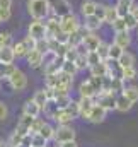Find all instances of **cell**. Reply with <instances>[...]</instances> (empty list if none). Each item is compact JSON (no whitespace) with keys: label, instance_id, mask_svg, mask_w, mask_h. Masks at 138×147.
Here are the masks:
<instances>
[{"label":"cell","instance_id":"cell-60","mask_svg":"<svg viewBox=\"0 0 138 147\" xmlns=\"http://www.w3.org/2000/svg\"><path fill=\"white\" fill-rule=\"evenodd\" d=\"M0 147H9L7 144H3V142H0Z\"/></svg>","mask_w":138,"mask_h":147},{"label":"cell","instance_id":"cell-27","mask_svg":"<svg viewBox=\"0 0 138 147\" xmlns=\"http://www.w3.org/2000/svg\"><path fill=\"white\" fill-rule=\"evenodd\" d=\"M55 132H56V128H55L53 125H50V123L44 121V125H43L41 130H39V135H43L46 140H50V139H55Z\"/></svg>","mask_w":138,"mask_h":147},{"label":"cell","instance_id":"cell-29","mask_svg":"<svg viewBox=\"0 0 138 147\" xmlns=\"http://www.w3.org/2000/svg\"><path fill=\"white\" fill-rule=\"evenodd\" d=\"M65 110L68 111V115L75 120V118H78V116H80V103H78V101H75V99H72V103H70Z\"/></svg>","mask_w":138,"mask_h":147},{"label":"cell","instance_id":"cell-24","mask_svg":"<svg viewBox=\"0 0 138 147\" xmlns=\"http://www.w3.org/2000/svg\"><path fill=\"white\" fill-rule=\"evenodd\" d=\"M118 62H119V65H121L123 69H128V67H135V55L125 50V53L121 55V58H119Z\"/></svg>","mask_w":138,"mask_h":147},{"label":"cell","instance_id":"cell-35","mask_svg":"<svg viewBox=\"0 0 138 147\" xmlns=\"http://www.w3.org/2000/svg\"><path fill=\"white\" fill-rule=\"evenodd\" d=\"M123 94L135 105V103H138V87H135V86H131V87H126L125 91H123Z\"/></svg>","mask_w":138,"mask_h":147},{"label":"cell","instance_id":"cell-33","mask_svg":"<svg viewBox=\"0 0 138 147\" xmlns=\"http://www.w3.org/2000/svg\"><path fill=\"white\" fill-rule=\"evenodd\" d=\"M22 139H24V137H22L21 134H17V132L14 130V132L10 134L9 140H7V146H9V147H19L21 144H22Z\"/></svg>","mask_w":138,"mask_h":147},{"label":"cell","instance_id":"cell-36","mask_svg":"<svg viewBox=\"0 0 138 147\" xmlns=\"http://www.w3.org/2000/svg\"><path fill=\"white\" fill-rule=\"evenodd\" d=\"M33 99H34V101L39 105V106H41V108H43V106H44V105L50 101V99H48V96H46V92H44V89H39V91H36L34 96H33Z\"/></svg>","mask_w":138,"mask_h":147},{"label":"cell","instance_id":"cell-11","mask_svg":"<svg viewBox=\"0 0 138 147\" xmlns=\"http://www.w3.org/2000/svg\"><path fill=\"white\" fill-rule=\"evenodd\" d=\"M26 60H27V65H29L31 69H39V67H43V53H41L39 50H36V48L27 53Z\"/></svg>","mask_w":138,"mask_h":147},{"label":"cell","instance_id":"cell-48","mask_svg":"<svg viewBox=\"0 0 138 147\" xmlns=\"http://www.w3.org/2000/svg\"><path fill=\"white\" fill-rule=\"evenodd\" d=\"M43 125H44V120H41V118H34V121H33V125H31V135L39 134V130H41Z\"/></svg>","mask_w":138,"mask_h":147},{"label":"cell","instance_id":"cell-20","mask_svg":"<svg viewBox=\"0 0 138 147\" xmlns=\"http://www.w3.org/2000/svg\"><path fill=\"white\" fill-rule=\"evenodd\" d=\"M131 106H133V103L121 92V94H118V98H116V110L121 111V113H126V111L131 110Z\"/></svg>","mask_w":138,"mask_h":147},{"label":"cell","instance_id":"cell-56","mask_svg":"<svg viewBox=\"0 0 138 147\" xmlns=\"http://www.w3.org/2000/svg\"><path fill=\"white\" fill-rule=\"evenodd\" d=\"M12 7V0H0V9H10Z\"/></svg>","mask_w":138,"mask_h":147},{"label":"cell","instance_id":"cell-45","mask_svg":"<svg viewBox=\"0 0 138 147\" xmlns=\"http://www.w3.org/2000/svg\"><path fill=\"white\" fill-rule=\"evenodd\" d=\"M111 28L114 29V33H116V31H125V29H126V22H125L123 17H118V19L111 24Z\"/></svg>","mask_w":138,"mask_h":147},{"label":"cell","instance_id":"cell-17","mask_svg":"<svg viewBox=\"0 0 138 147\" xmlns=\"http://www.w3.org/2000/svg\"><path fill=\"white\" fill-rule=\"evenodd\" d=\"M101 38L97 36L96 33H90V31H87V34H85V38H84V43L87 45V48L90 50V51H96L97 48H99V45H101Z\"/></svg>","mask_w":138,"mask_h":147},{"label":"cell","instance_id":"cell-19","mask_svg":"<svg viewBox=\"0 0 138 147\" xmlns=\"http://www.w3.org/2000/svg\"><path fill=\"white\" fill-rule=\"evenodd\" d=\"M133 0H118L116 2V10H118V16L119 17H125L128 12H131V7H133Z\"/></svg>","mask_w":138,"mask_h":147},{"label":"cell","instance_id":"cell-58","mask_svg":"<svg viewBox=\"0 0 138 147\" xmlns=\"http://www.w3.org/2000/svg\"><path fill=\"white\" fill-rule=\"evenodd\" d=\"M60 147H78V144L75 140H68V142H62Z\"/></svg>","mask_w":138,"mask_h":147},{"label":"cell","instance_id":"cell-32","mask_svg":"<svg viewBox=\"0 0 138 147\" xmlns=\"http://www.w3.org/2000/svg\"><path fill=\"white\" fill-rule=\"evenodd\" d=\"M123 53H125V50H123L121 46H118L116 43H113V45L109 46V58H113V60H119Z\"/></svg>","mask_w":138,"mask_h":147},{"label":"cell","instance_id":"cell-46","mask_svg":"<svg viewBox=\"0 0 138 147\" xmlns=\"http://www.w3.org/2000/svg\"><path fill=\"white\" fill-rule=\"evenodd\" d=\"M123 79H125V80H133V79H137V69H135V67L125 69V70H123Z\"/></svg>","mask_w":138,"mask_h":147},{"label":"cell","instance_id":"cell-2","mask_svg":"<svg viewBox=\"0 0 138 147\" xmlns=\"http://www.w3.org/2000/svg\"><path fill=\"white\" fill-rule=\"evenodd\" d=\"M116 98H118V94H114L113 91H102L96 96V103L101 105L104 110L113 111L116 110Z\"/></svg>","mask_w":138,"mask_h":147},{"label":"cell","instance_id":"cell-4","mask_svg":"<svg viewBox=\"0 0 138 147\" xmlns=\"http://www.w3.org/2000/svg\"><path fill=\"white\" fill-rule=\"evenodd\" d=\"M60 26H62V31H63V33H67V34H72V33H75L77 29H80V28H82V26H80L78 17H77L73 12L60 19Z\"/></svg>","mask_w":138,"mask_h":147},{"label":"cell","instance_id":"cell-15","mask_svg":"<svg viewBox=\"0 0 138 147\" xmlns=\"http://www.w3.org/2000/svg\"><path fill=\"white\" fill-rule=\"evenodd\" d=\"M63 63H65V58H63V57H58L53 63H50L48 67H44V69H43V72H44V75L60 74L62 70H63Z\"/></svg>","mask_w":138,"mask_h":147},{"label":"cell","instance_id":"cell-44","mask_svg":"<svg viewBox=\"0 0 138 147\" xmlns=\"http://www.w3.org/2000/svg\"><path fill=\"white\" fill-rule=\"evenodd\" d=\"M75 65H77V69H78V70H85V69H89L87 57H85V55H78V57L75 58Z\"/></svg>","mask_w":138,"mask_h":147},{"label":"cell","instance_id":"cell-47","mask_svg":"<svg viewBox=\"0 0 138 147\" xmlns=\"http://www.w3.org/2000/svg\"><path fill=\"white\" fill-rule=\"evenodd\" d=\"M46 139L43 137V135H39V134H34L33 135V147H46Z\"/></svg>","mask_w":138,"mask_h":147},{"label":"cell","instance_id":"cell-38","mask_svg":"<svg viewBox=\"0 0 138 147\" xmlns=\"http://www.w3.org/2000/svg\"><path fill=\"white\" fill-rule=\"evenodd\" d=\"M101 62H102V58L99 57V53H97V51H89V55H87V63H89V69H92V67L99 65Z\"/></svg>","mask_w":138,"mask_h":147},{"label":"cell","instance_id":"cell-53","mask_svg":"<svg viewBox=\"0 0 138 147\" xmlns=\"http://www.w3.org/2000/svg\"><path fill=\"white\" fill-rule=\"evenodd\" d=\"M75 50H77V53H78V55H85V57H87V55H89V51H90L84 41H82L80 45H77V46H75Z\"/></svg>","mask_w":138,"mask_h":147},{"label":"cell","instance_id":"cell-28","mask_svg":"<svg viewBox=\"0 0 138 147\" xmlns=\"http://www.w3.org/2000/svg\"><path fill=\"white\" fill-rule=\"evenodd\" d=\"M90 70V75H97V77H104V75H107V63H106V60H102L99 65H96V67H92V69H89Z\"/></svg>","mask_w":138,"mask_h":147},{"label":"cell","instance_id":"cell-41","mask_svg":"<svg viewBox=\"0 0 138 147\" xmlns=\"http://www.w3.org/2000/svg\"><path fill=\"white\" fill-rule=\"evenodd\" d=\"M56 103L60 108H67L72 103V96L70 94H60V96H56Z\"/></svg>","mask_w":138,"mask_h":147},{"label":"cell","instance_id":"cell-51","mask_svg":"<svg viewBox=\"0 0 138 147\" xmlns=\"http://www.w3.org/2000/svg\"><path fill=\"white\" fill-rule=\"evenodd\" d=\"M7 116H9V106L3 101H0V121H5Z\"/></svg>","mask_w":138,"mask_h":147},{"label":"cell","instance_id":"cell-30","mask_svg":"<svg viewBox=\"0 0 138 147\" xmlns=\"http://www.w3.org/2000/svg\"><path fill=\"white\" fill-rule=\"evenodd\" d=\"M119 16H118V10H116V7H111V5H106V22L111 26L116 19H118Z\"/></svg>","mask_w":138,"mask_h":147},{"label":"cell","instance_id":"cell-39","mask_svg":"<svg viewBox=\"0 0 138 147\" xmlns=\"http://www.w3.org/2000/svg\"><path fill=\"white\" fill-rule=\"evenodd\" d=\"M125 89H126V86H125V80H123V79H113L111 91H113L114 94H121Z\"/></svg>","mask_w":138,"mask_h":147},{"label":"cell","instance_id":"cell-16","mask_svg":"<svg viewBox=\"0 0 138 147\" xmlns=\"http://www.w3.org/2000/svg\"><path fill=\"white\" fill-rule=\"evenodd\" d=\"M53 121H55L56 125H70V123L73 121V118L68 115V111L65 110V108H60V110L55 113Z\"/></svg>","mask_w":138,"mask_h":147},{"label":"cell","instance_id":"cell-3","mask_svg":"<svg viewBox=\"0 0 138 147\" xmlns=\"http://www.w3.org/2000/svg\"><path fill=\"white\" fill-rule=\"evenodd\" d=\"M27 34L36 39V41H41V39H46L48 38V29H46V22L43 21H33L27 28Z\"/></svg>","mask_w":138,"mask_h":147},{"label":"cell","instance_id":"cell-21","mask_svg":"<svg viewBox=\"0 0 138 147\" xmlns=\"http://www.w3.org/2000/svg\"><path fill=\"white\" fill-rule=\"evenodd\" d=\"M96 9H97V2H94V0H84L82 5H80V12H82L84 17L94 16L96 14Z\"/></svg>","mask_w":138,"mask_h":147},{"label":"cell","instance_id":"cell-18","mask_svg":"<svg viewBox=\"0 0 138 147\" xmlns=\"http://www.w3.org/2000/svg\"><path fill=\"white\" fill-rule=\"evenodd\" d=\"M12 48H14V51H15V57H17V58H26V57H27V53L31 51L29 45H27L24 39H21V41L14 43V45H12Z\"/></svg>","mask_w":138,"mask_h":147},{"label":"cell","instance_id":"cell-5","mask_svg":"<svg viewBox=\"0 0 138 147\" xmlns=\"http://www.w3.org/2000/svg\"><path fill=\"white\" fill-rule=\"evenodd\" d=\"M50 7H51V14L56 17H65L72 14V5L68 0H50Z\"/></svg>","mask_w":138,"mask_h":147},{"label":"cell","instance_id":"cell-54","mask_svg":"<svg viewBox=\"0 0 138 147\" xmlns=\"http://www.w3.org/2000/svg\"><path fill=\"white\" fill-rule=\"evenodd\" d=\"M44 92H46L48 99H56V91H55L53 87H48V86H44Z\"/></svg>","mask_w":138,"mask_h":147},{"label":"cell","instance_id":"cell-59","mask_svg":"<svg viewBox=\"0 0 138 147\" xmlns=\"http://www.w3.org/2000/svg\"><path fill=\"white\" fill-rule=\"evenodd\" d=\"M131 12L135 14V17L138 19V5H133V7H131Z\"/></svg>","mask_w":138,"mask_h":147},{"label":"cell","instance_id":"cell-52","mask_svg":"<svg viewBox=\"0 0 138 147\" xmlns=\"http://www.w3.org/2000/svg\"><path fill=\"white\" fill-rule=\"evenodd\" d=\"M33 121H34V116H29V115H26V113H22V116H21V120H19V123H22V125H26V127H29V128H31Z\"/></svg>","mask_w":138,"mask_h":147},{"label":"cell","instance_id":"cell-42","mask_svg":"<svg viewBox=\"0 0 138 147\" xmlns=\"http://www.w3.org/2000/svg\"><path fill=\"white\" fill-rule=\"evenodd\" d=\"M3 46H12V36L9 31L0 33V48H3Z\"/></svg>","mask_w":138,"mask_h":147},{"label":"cell","instance_id":"cell-1","mask_svg":"<svg viewBox=\"0 0 138 147\" xmlns=\"http://www.w3.org/2000/svg\"><path fill=\"white\" fill-rule=\"evenodd\" d=\"M27 12L34 21H44L51 14L50 0H27Z\"/></svg>","mask_w":138,"mask_h":147},{"label":"cell","instance_id":"cell-55","mask_svg":"<svg viewBox=\"0 0 138 147\" xmlns=\"http://www.w3.org/2000/svg\"><path fill=\"white\" fill-rule=\"evenodd\" d=\"M0 16H2V21L5 22V21H9V19H10L12 10H10V9H0Z\"/></svg>","mask_w":138,"mask_h":147},{"label":"cell","instance_id":"cell-26","mask_svg":"<svg viewBox=\"0 0 138 147\" xmlns=\"http://www.w3.org/2000/svg\"><path fill=\"white\" fill-rule=\"evenodd\" d=\"M60 110V106H58V103H56V99H50L44 106H43V111H44V115H48L50 118H53L55 116V113Z\"/></svg>","mask_w":138,"mask_h":147},{"label":"cell","instance_id":"cell-10","mask_svg":"<svg viewBox=\"0 0 138 147\" xmlns=\"http://www.w3.org/2000/svg\"><path fill=\"white\" fill-rule=\"evenodd\" d=\"M113 43H116L118 46H121L123 50H126V48L131 45L130 31H128V29H125V31H116V33H114V41H113Z\"/></svg>","mask_w":138,"mask_h":147},{"label":"cell","instance_id":"cell-37","mask_svg":"<svg viewBox=\"0 0 138 147\" xmlns=\"http://www.w3.org/2000/svg\"><path fill=\"white\" fill-rule=\"evenodd\" d=\"M56 58H58V55H56L53 50H48L46 53H43V67H41V69L48 67V65H50V63H53Z\"/></svg>","mask_w":138,"mask_h":147},{"label":"cell","instance_id":"cell-12","mask_svg":"<svg viewBox=\"0 0 138 147\" xmlns=\"http://www.w3.org/2000/svg\"><path fill=\"white\" fill-rule=\"evenodd\" d=\"M78 96L80 98H96L97 92L94 89V86L90 84V80H82L78 86Z\"/></svg>","mask_w":138,"mask_h":147},{"label":"cell","instance_id":"cell-57","mask_svg":"<svg viewBox=\"0 0 138 147\" xmlns=\"http://www.w3.org/2000/svg\"><path fill=\"white\" fill-rule=\"evenodd\" d=\"M46 147H60V142H58L56 139H50V140L46 142Z\"/></svg>","mask_w":138,"mask_h":147},{"label":"cell","instance_id":"cell-49","mask_svg":"<svg viewBox=\"0 0 138 147\" xmlns=\"http://www.w3.org/2000/svg\"><path fill=\"white\" fill-rule=\"evenodd\" d=\"M15 132H17V134H21L22 137H26V135H31V128H29V127H26V125H22V123H17V127H15Z\"/></svg>","mask_w":138,"mask_h":147},{"label":"cell","instance_id":"cell-6","mask_svg":"<svg viewBox=\"0 0 138 147\" xmlns=\"http://www.w3.org/2000/svg\"><path fill=\"white\" fill-rule=\"evenodd\" d=\"M9 84H10V87L14 91L21 92V91H24L27 87V77H26V74L22 72L21 69H15V72L12 74L10 79H9Z\"/></svg>","mask_w":138,"mask_h":147},{"label":"cell","instance_id":"cell-22","mask_svg":"<svg viewBox=\"0 0 138 147\" xmlns=\"http://www.w3.org/2000/svg\"><path fill=\"white\" fill-rule=\"evenodd\" d=\"M78 103H80V116L85 118L89 111L92 110V106L96 105V98H80Z\"/></svg>","mask_w":138,"mask_h":147},{"label":"cell","instance_id":"cell-23","mask_svg":"<svg viewBox=\"0 0 138 147\" xmlns=\"http://www.w3.org/2000/svg\"><path fill=\"white\" fill-rule=\"evenodd\" d=\"M15 58H17V57H15V51H14L12 46H3V48H0V62H3V63H12Z\"/></svg>","mask_w":138,"mask_h":147},{"label":"cell","instance_id":"cell-25","mask_svg":"<svg viewBox=\"0 0 138 147\" xmlns=\"http://www.w3.org/2000/svg\"><path fill=\"white\" fill-rule=\"evenodd\" d=\"M15 65L14 63H3V62H0V79H10V75L15 72Z\"/></svg>","mask_w":138,"mask_h":147},{"label":"cell","instance_id":"cell-43","mask_svg":"<svg viewBox=\"0 0 138 147\" xmlns=\"http://www.w3.org/2000/svg\"><path fill=\"white\" fill-rule=\"evenodd\" d=\"M62 72L70 74V75H73V77H75V74L78 72V69H77L75 62H67V60H65V63H63V70H62Z\"/></svg>","mask_w":138,"mask_h":147},{"label":"cell","instance_id":"cell-8","mask_svg":"<svg viewBox=\"0 0 138 147\" xmlns=\"http://www.w3.org/2000/svg\"><path fill=\"white\" fill-rule=\"evenodd\" d=\"M106 115H107V110H104L101 105H94L92 110L89 111V115L85 116V120H89L90 123H102L106 120Z\"/></svg>","mask_w":138,"mask_h":147},{"label":"cell","instance_id":"cell-9","mask_svg":"<svg viewBox=\"0 0 138 147\" xmlns=\"http://www.w3.org/2000/svg\"><path fill=\"white\" fill-rule=\"evenodd\" d=\"M60 19L62 17H56V16H50L46 19V29H48V38H55L58 33H62V26H60Z\"/></svg>","mask_w":138,"mask_h":147},{"label":"cell","instance_id":"cell-31","mask_svg":"<svg viewBox=\"0 0 138 147\" xmlns=\"http://www.w3.org/2000/svg\"><path fill=\"white\" fill-rule=\"evenodd\" d=\"M123 19H125V22H126V29H128V31H131V29L138 28V19L135 17L133 12H128Z\"/></svg>","mask_w":138,"mask_h":147},{"label":"cell","instance_id":"cell-7","mask_svg":"<svg viewBox=\"0 0 138 147\" xmlns=\"http://www.w3.org/2000/svg\"><path fill=\"white\" fill-rule=\"evenodd\" d=\"M77 132L73 130V127L70 125H58L56 132H55V139L62 144V142H68V140H75Z\"/></svg>","mask_w":138,"mask_h":147},{"label":"cell","instance_id":"cell-61","mask_svg":"<svg viewBox=\"0 0 138 147\" xmlns=\"http://www.w3.org/2000/svg\"><path fill=\"white\" fill-rule=\"evenodd\" d=\"M2 22H3V21H2V16H0V24H2Z\"/></svg>","mask_w":138,"mask_h":147},{"label":"cell","instance_id":"cell-40","mask_svg":"<svg viewBox=\"0 0 138 147\" xmlns=\"http://www.w3.org/2000/svg\"><path fill=\"white\" fill-rule=\"evenodd\" d=\"M109 43H106V41H101V45H99V48L96 50L97 53H99V57L102 58V60H107L109 58Z\"/></svg>","mask_w":138,"mask_h":147},{"label":"cell","instance_id":"cell-50","mask_svg":"<svg viewBox=\"0 0 138 147\" xmlns=\"http://www.w3.org/2000/svg\"><path fill=\"white\" fill-rule=\"evenodd\" d=\"M96 17H99L102 22H106V5H99L97 3V9H96Z\"/></svg>","mask_w":138,"mask_h":147},{"label":"cell","instance_id":"cell-13","mask_svg":"<svg viewBox=\"0 0 138 147\" xmlns=\"http://www.w3.org/2000/svg\"><path fill=\"white\" fill-rule=\"evenodd\" d=\"M85 21H84V28L87 29V31H90V33H96V31H99L101 29V26H102V21L99 19V17H96V16H89V17H84Z\"/></svg>","mask_w":138,"mask_h":147},{"label":"cell","instance_id":"cell-34","mask_svg":"<svg viewBox=\"0 0 138 147\" xmlns=\"http://www.w3.org/2000/svg\"><path fill=\"white\" fill-rule=\"evenodd\" d=\"M90 84L94 86V89H96V92L99 94V92H102L104 91V77H97V75H90Z\"/></svg>","mask_w":138,"mask_h":147},{"label":"cell","instance_id":"cell-14","mask_svg":"<svg viewBox=\"0 0 138 147\" xmlns=\"http://www.w3.org/2000/svg\"><path fill=\"white\" fill-rule=\"evenodd\" d=\"M41 111H43V108L36 103L34 99H27V101L24 103V108H22V113H26V115H29V116H34V118L39 116Z\"/></svg>","mask_w":138,"mask_h":147}]
</instances>
